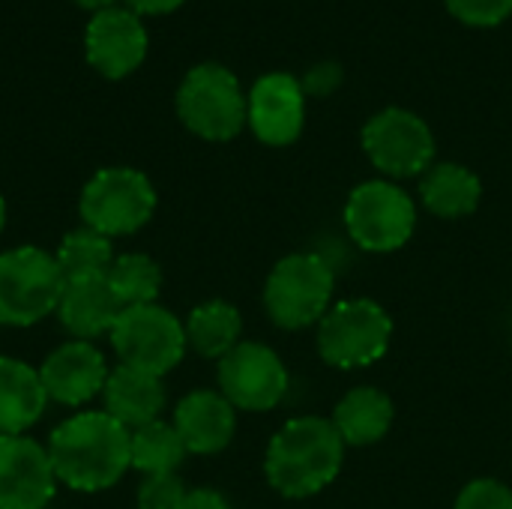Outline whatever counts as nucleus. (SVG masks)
<instances>
[{
  "mask_svg": "<svg viewBox=\"0 0 512 509\" xmlns=\"http://www.w3.org/2000/svg\"><path fill=\"white\" fill-rule=\"evenodd\" d=\"M129 435L132 432L102 408L75 411L48 435L45 444L57 483L81 495L117 486L126 471H132Z\"/></svg>",
  "mask_w": 512,
  "mask_h": 509,
  "instance_id": "obj_1",
  "label": "nucleus"
},
{
  "mask_svg": "<svg viewBox=\"0 0 512 509\" xmlns=\"http://www.w3.org/2000/svg\"><path fill=\"white\" fill-rule=\"evenodd\" d=\"M345 462V441L330 420L294 417L267 444L264 477L291 501L312 498L327 489Z\"/></svg>",
  "mask_w": 512,
  "mask_h": 509,
  "instance_id": "obj_2",
  "label": "nucleus"
},
{
  "mask_svg": "<svg viewBox=\"0 0 512 509\" xmlns=\"http://www.w3.org/2000/svg\"><path fill=\"white\" fill-rule=\"evenodd\" d=\"M66 276L42 246H15L0 252V324L33 327L57 312Z\"/></svg>",
  "mask_w": 512,
  "mask_h": 509,
  "instance_id": "obj_3",
  "label": "nucleus"
},
{
  "mask_svg": "<svg viewBox=\"0 0 512 509\" xmlns=\"http://www.w3.org/2000/svg\"><path fill=\"white\" fill-rule=\"evenodd\" d=\"M177 114L204 141H231L249 120V96L222 63H201L177 87Z\"/></svg>",
  "mask_w": 512,
  "mask_h": 509,
  "instance_id": "obj_4",
  "label": "nucleus"
},
{
  "mask_svg": "<svg viewBox=\"0 0 512 509\" xmlns=\"http://www.w3.org/2000/svg\"><path fill=\"white\" fill-rule=\"evenodd\" d=\"M336 276L321 255L294 252L285 255L264 282L267 318L282 330H303L321 324L330 312Z\"/></svg>",
  "mask_w": 512,
  "mask_h": 509,
  "instance_id": "obj_5",
  "label": "nucleus"
},
{
  "mask_svg": "<svg viewBox=\"0 0 512 509\" xmlns=\"http://www.w3.org/2000/svg\"><path fill=\"white\" fill-rule=\"evenodd\" d=\"M78 213L87 228L111 240L129 237L153 219L156 189L150 177L138 168H102L84 183Z\"/></svg>",
  "mask_w": 512,
  "mask_h": 509,
  "instance_id": "obj_6",
  "label": "nucleus"
},
{
  "mask_svg": "<svg viewBox=\"0 0 512 509\" xmlns=\"http://www.w3.org/2000/svg\"><path fill=\"white\" fill-rule=\"evenodd\" d=\"M108 345L117 354V363L159 378L177 369L189 351L183 321L159 303L126 306L108 333Z\"/></svg>",
  "mask_w": 512,
  "mask_h": 509,
  "instance_id": "obj_7",
  "label": "nucleus"
},
{
  "mask_svg": "<svg viewBox=\"0 0 512 509\" xmlns=\"http://www.w3.org/2000/svg\"><path fill=\"white\" fill-rule=\"evenodd\" d=\"M393 339V321L375 300L336 303L318 324V354L333 369L378 363Z\"/></svg>",
  "mask_w": 512,
  "mask_h": 509,
  "instance_id": "obj_8",
  "label": "nucleus"
},
{
  "mask_svg": "<svg viewBox=\"0 0 512 509\" xmlns=\"http://www.w3.org/2000/svg\"><path fill=\"white\" fill-rule=\"evenodd\" d=\"M345 228L366 252H396L417 228V204L393 180H366L345 201Z\"/></svg>",
  "mask_w": 512,
  "mask_h": 509,
  "instance_id": "obj_9",
  "label": "nucleus"
},
{
  "mask_svg": "<svg viewBox=\"0 0 512 509\" xmlns=\"http://www.w3.org/2000/svg\"><path fill=\"white\" fill-rule=\"evenodd\" d=\"M363 150L369 162L393 177H417L435 165V135L423 117L408 108H384L363 126Z\"/></svg>",
  "mask_w": 512,
  "mask_h": 509,
  "instance_id": "obj_10",
  "label": "nucleus"
},
{
  "mask_svg": "<svg viewBox=\"0 0 512 509\" xmlns=\"http://www.w3.org/2000/svg\"><path fill=\"white\" fill-rule=\"evenodd\" d=\"M219 393L249 414L273 411L288 393V369L279 354L261 342H240L216 363Z\"/></svg>",
  "mask_w": 512,
  "mask_h": 509,
  "instance_id": "obj_11",
  "label": "nucleus"
},
{
  "mask_svg": "<svg viewBox=\"0 0 512 509\" xmlns=\"http://www.w3.org/2000/svg\"><path fill=\"white\" fill-rule=\"evenodd\" d=\"M36 369L48 402H57L63 408L90 405L96 396H102L105 381L111 375L105 354L96 348V342L84 339H66Z\"/></svg>",
  "mask_w": 512,
  "mask_h": 509,
  "instance_id": "obj_12",
  "label": "nucleus"
},
{
  "mask_svg": "<svg viewBox=\"0 0 512 509\" xmlns=\"http://www.w3.org/2000/svg\"><path fill=\"white\" fill-rule=\"evenodd\" d=\"M57 486L45 444L30 435H0V509H45Z\"/></svg>",
  "mask_w": 512,
  "mask_h": 509,
  "instance_id": "obj_13",
  "label": "nucleus"
},
{
  "mask_svg": "<svg viewBox=\"0 0 512 509\" xmlns=\"http://www.w3.org/2000/svg\"><path fill=\"white\" fill-rule=\"evenodd\" d=\"M249 129L270 147H288L306 123V90L291 72H267L249 90Z\"/></svg>",
  "mask_w": 512,
  "mask_h": 509,
  "instance_id": "obj_14",
  "label": "nucleus"
},
{
  "mask_svg": "<svg viewBox=\"0 0 512 509\" xmlns=\"http://www.w3.org/2000/svg\"><path fill=\"white\" fill-rule=\"evenodd\" d=\"M87 63L105 78H126L147 57V30L132 9H102L84 33Z\"/></svg>",
  "mask_w": 512,
  "mask_h": 509,
  "instance_id": "obj_15",
  "label": "nucleus"
},
{
  "mask_svg": "<svg viewBox=\"0 0 512 509\" xmlns=\"http://www.w3.org/2000/svg\"><path fill=\"white\" fill-rule=\"evenodd\" d=\"M171 423L189 456H216L237 435V408L219 390H192L177 402Z\"/></svg>",
  "mask_w": 512,
  "mask_h": 509,
  "instance_id": "obj_16",
  "label": "nucleus"
},
{
  "mask_svg": "<svg viewBox=\"0 0 512 509\" xmlns=\"http://www.w3.org/2000/svg\"><path fill=\"white\" fill-rule=\"evenodd\" d=\"M120 312L123 303L114 297L105 276H81V279H66L54 315L72 339L96 342L102 336L108 339Z\"/></svg>",
  "mask_w": 512,
  "mask_h": 509,
  "instance_id": "obj_17",
  "label": "nucleus"
},
{
  "mask_svg": "<svg viewBox=\"0 0 512 509\" xmlns=\"http://www.w3.org/2000/svg\"><path fill=\"white\" fill-rule=\"evenodd\" d=\"M165 402H168V393L159 375H150L123 363L111 369L105 390H102V411L120 420L129 432L153 420H162Z\"/></svg>",
  "mask_w": 512,
  "mask_h": 509,
  "instance_id": "obj_18",
  "label": "nucleus"
},
{
  "mask_svg": "<svg viewBox=\"0 0 512 509\" xmlns=\"http://www.w3.org/2000/svg\"><path fill=\"white\" fill-rule=\"evenodd\" d=\"M48 396L39 369L0 354V435H27L45 414Z\"/></svg>",
  "mask_w": 512,
  "mask_h": 509,
  "instance_id": "obj_19",
  "label": "nucleus"
},
{
  "mask_svg": "<svg viewBox=\"0 0 512 509\" xmlns=\"http://www.w3.org/2000/svg\"><path fill=\"white\" fill-rule=\"evenodd\" d=\"M396 408L393 399L378 387H354L333 411V429L345 441V447H369L378 444L393 426Z\"/></svg>",
  "mask_w": 512,
  "mask_h": 509,
  "instance_id": "obj_20",
  "label": "nucleus"
},
{
  "mask_svg": "<svg viewBox=\"0 0 512 509\" xmlns=\"http://www.w3.org/2000/svg\"><path fill=\"white\" fill-rule=\"evenodd\" d=\"M420 198L429 213L441 219H462L480 207L483 183L459 162H435L420 180Z\"/></svg>",
  "mask_w": 512,
  "mask_h": 509,
  "instance_id": "obj_21",
  "label": "nucleus"
},
{
  "mask_svg": "<svg viewBox=\"0 0 512 509\" xmlns=\"http://www.w3.org/2000/svg\"><path fill=\"white\" fill-rule=\"evenodd\" d=\"M186 330V345L204 360H222L228 351H234L243 339V318L240 309L225 303V300H210L201 303L189 312L183 321Z\"/></svg>",
  "mask_w": 512,
  "mask_h": 509,
  "instance_id": "obj_22",
  "label": "nucleus"
},
{
  "mask_svg": "<svg viewBox=\"0 0 512 509\" xmlns=\"http://www.w3.org/2000/svg\"><path fill=\"white\" fill-rule=\"evenodd\" d=\"M186 456H189V450H186L180 432L174 429V423H168V420H153L147 426L132 429V435H129L132 471H138L141 477L177 474L180 465L186 462Z\"/></svg>",
  "mask_w": 512,
  "mask_h": 509,
  "instance_id": "obj_23",
  "label": "nucleus"
},
{
  "mask_svg": "<svg viewBox=\"0 0 512 509\" xmlns=\"http://www.w3.org/2000/svg\"><path fill=\"white\" fill-rule=\"evenodd\" d=\"M114 297L126 306L156 303L162 291V267L144 252H123L105 273Z\"/></svg>",
  "mask_w": 512,
  "mask_h": 509,
  "instance_id": "obj_24",
  "label": "nucleus"
},
{
  "mask_svg": "<svg viewBox=\"0 0 512 509\" xmlns=\"http://www.w3.org/2000/svg\"><path fill=\"white\" fill-rule=\"evenodd\" d=\"M54 258L66 279H81V276H105L108 267L114 264L117 252H114L111 237L81 225L60 240Z\"/></svg>",
  "mask_w": 512,
  "mask_h": 509,
  "instance_id": "obj_25",
  "label": "nucleus"
},
{
  "mask_svg": "<svg viewBox=\"0 0 512 509\" xmlns=\"http://www.w3.org/2000/svg\"><path fill=\"white\" fill-rule=\"evenodd\" d=\"M189 486L180 480V474H153L141 477L135 501L138 509H180L186 501Z\"/></svg>",
  "mask_w": 512,
  "mask_h": 509,
  "instance_id": "obj_26",
  "label": "nucleus"
},
{
  "mask_svg": "<svg viewBox=\"0 0 512 509\" xmlns=\"http://www.w3.org/2000/svg\"><path fill=\"white\" fill-rule=\"evenodd\" d=\"M450 15L468 27H495L512 15V0H444Z\"/></svg>",
  "mask_w": 512,
  "mask_h": 509,
  "instance_id": "obj_27",
  "label": "nucleus"
},
{
  "mask_svg": "<svg viewBox=\"0 0 512 509\" xmlns=\"http://www.w3.org/2000/svg\"><path fill=\"white\" fill-rule=\"evenodd\" d=\"M453 509H512V489L501 480H474L459 492Z\"/></svg>",
  "mask_w": 512,
  "mask_h": 509,
  "instance_id": "obj_28",
  "label": "nucleus"
},
{
  "mask_svg": "<svg viewBox=\"0 0 512 509\" xmlns=\"http://www.w3.org/2000/svg\"><path fill=\"white\" fill-rule=\"evenodd\" d=\"M300 84H303V90L312 93V96H327V93H333V90L342 84V66H339L336 60L315 63V66L306 72V78H303Z\"/></svg>",
  "mask_w": 512,
  "mask_h": 509,
  "instance_id": "obj_29",
  "label": "nucleus"
},
{
  "mask_svg": "<svg viewBox=\"0 0 512 509\" xmlns=\"http://www.w3.org/2000/svg\"><path fill=\"white\" fill-rule=\"evenodd\" d=\"M180 509H234L228 504V498L216 489H189L186 501Z\"/></svg>",
  "mask_w": 512,
  "mask_h": 509,
  "instance_id": "obj_30",
  "label": "nucleus"
},
{
  "mask_svg": "<svg viewBox=\"0 0 512 509\" xmlns=\"http://www.w3.org/2000/svg\"><path fill=\"white\" fill-rule=\"evenodd\" d=\"M126 3L135 15H162V12L177 9L183 0H126Z\"/></svg>",
  "mask_w": 512,
  "mask_h": 509,
  "instance_id": "obj_31",
  "label": "nucleus"
},
{
  "mask_svg": "<svg viewBox=\"0 0 512 509\" xmlns=\"http://www.w3.org/2000/svg\"><path fill=\"white\" fill-rule=\"evenodd\" d=\"M78 6H84V9H96V12H102V9H111V3L114 0H75Z\"/></svg>",
  "mask_w": 512,
  "mask_h": 509,
  "instance_id": "obj_32",
  "label": "nucleus"
},
{
  "mask_svg": "<svg viewBox=\"0 0 512 509\" xmlns=\"http://www.w3.org/2000/svg\"><path fill=\"white\" fill-rule=\"evenodd\" d=\"M3 228H6V201L0 195V234H3Z\"/></svg>",
  "mask_w": 512,
  "mask_h": 509,
  "instance_id": "obj_33",
  "label": "nucleus"
}]
</instances>
